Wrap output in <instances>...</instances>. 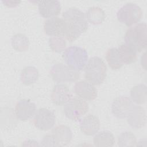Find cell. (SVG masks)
Listing matches in <instances>:
<instances>
[{"label": "cell", "mask_w": 147, "mask_h": 147, "mask_svg": "<svg viewBox=\"0 0 147 147\" xmlns=\"http://www.w3.org/2000/svg\"><path fill=\"white\" fill-rule=\"evenodd\" d=\"M15 114L20 121H27L30 119L36 112V105L28 99L18 100L15 106Z\"/></svg>", "instance_id": "cell-11"}, {"label": "cell", "mask_w": 147, "mask_h": 147, "mask_svg": "<svg viewBox=\"0 0 147 147\" xmlns=\"http://www.w3.org/2000/svg\"><path fill=\"white\" fill-rule=\"evenodd\" d=\"M39 73L36 67L28 66L25 67L21 71V80L25 85H31L36 82Z\"/></svg>", "instance_id": "cell-20"}, {"label": "cell", "mask_w": 147, "mask_h": 147, "mask_svg": "<svg viewBox=\"0 0 147 147\" xmlns=\"http://www.w3.org/2000/svg\"><path fill=\"white\" fill-rule=\"evenodd\" d=\"M80 128L85 135L93 136L97 133L100 129L99 119L96 115L88 114L80 121Z\"/></svg>", "instance_id": "cell-17"}, {"label": "cell", "mask_w": 147, "mask_h": 147, "mask_svg": "<svg viewBox=\"0 0 147 147\" xmlns=\"http://www.w3.org/2000/svg\"><path fill=\"white\" fill-rule=\"evenodd\" d=\"M93 142L96 146H113L115 143V138L113 133L107 130L98 133L93 138Z\"/></svg>", "instance_id": "cell-18"}, {"label": "cell", "mask_w": 147, "mask_h": 147, "mask_svg": "<svg viewBox=\"0 0 147 147\" xmlns=\"http://www.w3.org/2000/svg\"><path fill=\"white\" fill-rule=\"evenodd\" d=\"M52 136L56 142V146H64L68 145L72 138V132L70 128L64 125H60L54 127Z\"/></svg>", "instance_id": "cell-16"}, {"label": "cell", "mask_w": 147, "mask_h": 147, "mask_svg": "<svg viewBox=\"0 0 147 147\" xmlns=\"http://www.w3.org/2000/svg\"><path fill=\"white\" fill-rule=\"evenodd\" d=\"M74 92L80 98L87 101H92L97 97V90L93 84L87 80H81L75 83Z\"/></svg>", "instance_id": "cell-12"}, {"label": "cell", "mask_w": 147, "mask_h": 147, "mask_svg": "<svg viewBox=\"0 0 147 147\" xmlns=\"http://www.w3.org/2000/svg\"><path fill=\"white\" fill-rule=\"evenodd\" d=\"M72 94L69 87L65 84H56L51 94L52 102L57 105H65L72 98Z\"/></svg>", "instance_id": "cell-14"}, {"label": "cell", "mask_w": 147, "mask_h": 147, "mask_svg": "<svg viewBox=\"0 0 147 147\" xmlns=\"http://www.w3.org/2000/svg\"><path fill=\"white\" fill-rule=\"evenodd\" d=\"M105 57L109 67L113 70L120 69L123 64L121 60L118 49L117 48H109L106 52Z\"/></svg>", "instance_id": "cell-23"}, {"label": "cell", "mask_w": 147, "mask_h": 147, "mask_svg": "<svg viewBox=\"0 0 147 147\" xmlns=\"http://www.w3.org/2000/svg\"><path fill=\"white\" fill-rule=\"evenodd\" d=\"M118 49L123 64H130L137 60V53L125 44L120 45Z\"/></svg>", "instance_id": "cell-22"}, {"label": "cell", "mask_w": 147, "mask_h": 147, "mask_svg": "<svg viewBox=\"0 0 147 147\" xmlns=\"http://www.w3.org/2000/svg\"><path fill=\"white\" fill-rule=\"evenodd\" d=\"M11 42L13 48L18 52H25L29 48V40L22 33H17L14 35L11 38Z\"/></svg>", "instance_id": "cell-24"}, {"label": "cell", "mask_w": 147, "mask_h": 147, "mask_svg": "<svg viewBox=\"0 0 147 147\" xmlns=\"http://www.w3.org/2000/svg\"><path fill=\"white\" fill-rule=\"evenodd\" d=\"M107 73V67L104 61L99 57H91L84 68L86 80L93 85H99L103 82Z\"/></svg>", "instance_id": "cell-3"}, {"label": "cell", "mask_w": 147, "mask_h": 147, "mask_svg": "<svg viewBox=\"0 0 147 147\" xmlns=\"http://www.w3.org/2000/svg\"><path fill=\"white\" fill-rule=\"evenodd\" d=\"M133 105L132 101L129 97H117L112 103L111 113L117 118L124 119L127 117Z\"/></svg>", "instance_id": "cell-9"}, {"label": "cell", "mask_w": 147, "mask_h": 147, "mask_svg": "<svg viewBox=\"0 0 147 147\" xmlns=\"http://www.w3.org/2000/svg\"><path fill=\"white\" fill-rule=\"evenodd\" d=\"M88 110L87 103L80 98H71L64 106L63 111L66 117L78 121L86 114Z\"/></svg>", "instance_id": "cell-6"}, {"label": "cell", "mask_w": 147, "mask_h": 147, "mask_svg": "<svg viewBox=\"0 0 147 147\" xmlns=\"http://www.w3.org/2000/svg\"><path fill=\"white\" fill-rule=\"evenodd\" d=\"M126 118L128 124L134 129H141L146 123V113L140 106L133 105Z\"/></svg>", "instance_id": "cell-13"}, {"label": "cell", "mask_w": 147, "mask_h": 147, "mask_svg": "<svg viewBox=\"0 0 147 147\" xmlns=\"http://www.w3.org/2000/svg\"><path fill=\"white\" fill-rule=\"evenodd\" d=\"M63 19L65 24V37L69 42L79 38L88 29L86 14L76 7H71L63 12Z\"/></svg>", "instance_id": "cell-1"}, {"label": "cell", "mask_w": 147, "mask_h": 147, "mask_svg": "<svg viewBox=\"0 0 147 147\" xmlns=\"http://www.w3.org/2000/svg\"><path fill=\"white\" fill-rule=\"evenodd\" d=\"M62 57L69 68L78 71L84 69L88 60V53L86 49L78 46L66 48Z\"/></svg>", "instance_id": "cell-4"}, {"label": "cell", "mask_w": 147, "mask_h": 147, "mask_svg": "<svg viewBox=\"0 0 147 147\" xmlns=\"http://www.w3.org/2000/svg\"><path fill=\"white\" fill-rule=\"evenodd\" d=\"M87 22L93 25L102 24L106 17L105 11L98 6H92L88 9L86 14Z\"/></svg>", "instance_id": "cell-19"}, {"label": "cell", "mask_w": 147, "mask_h": 147, "mask_svg": "<svg viewBox=\"0 0 147 147\" xmlns=\"http://www.w3.org/2000/svg\"><path fill=\"white\" fill-rule=\"evenodd\" d=\"M52 79L56 82H75L80 78L79 71L72 69L63 63L55 64L50 69Z\"/></svg>", "instance_id": "cell-7"}, {"label": "cell", "mask_w": 147, "mask_h": 147, "mask_svg": "<svg viewBox=\"0 0 147 147\" xmlns=\"http://www.w3.org/2000/svg\"><path fill=\"white\" fill-rule=\"evenodd\" d=\"M44 30L51 37L63 36L65 33V24L63 18L54 17L46 20L44 24Z\"/></svg>", "instance_id": "cell-10"}, {"label": "cell", "mask_w": 147, "mask_h": 147, "mask_svg": "<svg viewBox=\"0 0 147 147\" xmlns=\"http://www.w3.org/2000/svg\"><path fill=\"white\" fill-rule=\"evenodd\" d=\"M136 137L131 131H123L118 136V145L119 146H136Z\"/></svg>", "instance_id": "cell-25"}, {"label": "cell", "mask_w": 147, "mask_h": 147, "mask_svg": "<svg viewBox=\"0 0 147 147\" xmlns=\"http://www.w3.org/2000/svg\"><path fill=\"white\" fill-rule=\"evenodd\" d=\"M130 96L132 101L138 105L145 103L147 98L146 85L140 84L133 87L130 90Z\"/></svg>", "instance_id": "cell-21"}, {"label": "cell", "mask_w": 147, "mask_h": 147, "mask_svg": "<svg viewBox=\"0 0 147 147\" xmlns=\"http://www.w3.org/2000/svg\"><path fill=\"white\" fill-rule=\"evenodd\" d=\"M141 7L133 3H127L122 6L117 13L118 20L127 26H131L140 21L142 16Z\"/></svg>", "instance_id": "cell-5"}, {"label": "cell", "mask_w": 147, "mask_h": 147, "mask_svg": "<svg viewBox=\"0 0 147 147\" xmlns=\"http://www.w3.org/2000/svg\"><path fill=\"white\" fill-rule=\"evenodd\" d=\"M125 44L136 53L141 52L146 47V24L141 22L129 28L126 32Z\"/></svg>", "instance_id": "cell-2"}, {"label": "cell", "mask_w": 147, "mask_h": 147, "mask_svg": "<svg viewBox=\"0 0 147 147\" xmlns=\"http://www.w3.org/2000/svg\"><path fill=\"white\" fill-rule=\"evenodd\" d=\"M49 45L51 49L56 53H60L65 49L66 41L63 36H53L49 38Z\"/></svg>", "instance_id": "cell-26"}, {"label": "cell", "mask_w": 147, "mask_h": 147, "mask_svg": "<svg viewBox=\"0 0 147 147\" xmlns=\"http://www.w3.org/2000/svg\"><path fill=\"white\" fill-rule=\"evenodd\" d=\"M56 122L55 114L52 110L46 108L38 109L34 115L33 123L40 130H48L52 129Z\"/></svg>", "instance_id": "cell-8"}, {"label": "cell", "mask_w": 147, "mask_h": 147, "mask_svg": "<svg viewBox=\"0 0 147 147\" xmlns=\"http://www.w3.org/2000/svg\"><path fill=\"white\" fill-rule=\"evenodd\" d=\"M38 12L41 16L45 18L56 17L60 13L61 6L58 1H37Z\"/></svg>", "instance_id": "cell-15"}, {"label": "cell", "mask_w": 147, "mask_h": 147, "mask_svg": "<svg viewBox=\"0 0 147 147\" xmlns=\"http://www.w3.org/2000/svg\"><path fill=\"white\" fill-rule=\"evenodd\" d=\"M2 2L5 4V6L9 7H14L18 6L20 3L21 1H2Z\"/></svg>", "instance_id": "cell-28"}, {"label": "cell", "mask_w": 147, "mask_h": 147, "mask_svg": "<svg viewBox=\"0 0 147 147\" xmlns=\"http://www.w3.org/2000/svg\"><path fill=\"white\" fill-rule=\"evenodd\" d=\"M41 146H56V142L52 134L45 136L41 141Z\"/></svg>", "instance_id": "cell-27"}]
</instances>
